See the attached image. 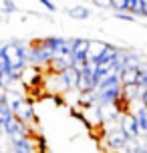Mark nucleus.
<instances>
[{
	"label": "nucleus",
	"mask_w": 147,
	"mask_h": 153,
	"mask_svg": "<svg viewBox=\"0 0 147 153\" xmlns=\"http://www.w3.org/2000/svg\"><path fill=\"white\" fill-rule=\"evenodd\" d=\"M131 14L145 18V16H147V2H145V0H135V6H133Z\"/></svg>",
	"instance_id": "nucleus-10"
},
{
	"label": "nucleus",
	"mask_w": 147,
	"mask_h": 153,
	"mask_svg": "<svg viewBox=\"0 0 147 153\" xmlns=\"http://www.w3.org/2000/svg\"><path fill=\"white\" fill-rule=\"evenodd\" d=\"M10 153H36L34 137H12L10 139Z\"/></svg>",
	"instance_id": "nucleus-5"
},
{
	"label": "nucleus",
	"mask_w": 147,
	"mask_h": 153,
	"mask_svg": "<svg viewBox=\"0 0 147 153\" xmlns=\"http://www.w3.org/2000/svg\"><path fill=\"white\" fill-rule=\"evenodd\" d=\"M65 12H67L71 18H75V20H85V18L91 16V10L87 6H81V4H79V6H73V8H67Z\"/></svg>",
	"instance_id": "nucleus-9"
},
{
	"label": "nucleus",
	"mask_w": 147,
	"mask_h": 153,
	"mask_svg": "<svg viewBox=\"0 0 147 153\" xmlns=\"http://www.w3.org/2000/svg\"><path fill=\"white\" fill-rule=\"evenodd\" d=\"M50 101H53L56 107H62V105H65V99H62V95H50Z\"/></svg>",
	"instance_id": "nucleus-12"
},
{
	"label": "nucleus",
	"mask_w": 147,
	"mask_h": 153,
	"mask_svg": "<svg viewBox=\"0 0 147 153\" xmlns=\"http://www.w3.org/2000/svg\"><path fill=\"white\" fill-rule=\"evenodd\" d=\"M59 76V81H61V85H62V89H65V93L67 91H75L77 89V81H79V73L75 69H65L61 73V75H56Z\"/></svg>",
	"instance_id": "nucleus-6"
},
{
	"label": "nucleus",
	"mask_w": 147,
	"mask_h": 153,
	"mask_svg": "<svg viewBox=\"0 0 147 153\" xmlns=\"http://www.w3.org/2000/svg\"><path fill=\"white\" fill-rule=\"evenodd\" d=\"M117 125H119V129L123 131V135L127 139H141V141H143V137H141V133H139V127H137V121L133 119L131 113L119 115Z\"/></svg>",
	"instance_id": "nucleus-4"
},
{
	"label": "nucleus",
	"mask_w": 147,
	"mask_h": 153,
	"mask_svg": "<svg viewBox=\"0 0 147 153\" xmlns=\"http://www.w3.org/2000/svg\"><path fill=\"white\" fill-rule=\"evenodd\" d=\"M133 153H147V147H145V143H139V147L135 149Z\"/></svg>",
	"instance_id": "nucleus-15"
},
{
	"label": "nucleus",
	"mask_w": 147,
	"mask_h": 153,
	"mask_svg": "<svg viewBox=\"0 0 147 153\" xmlns=\"http://www.w3.org/2000/svg\"><path fill=\"white\" fill-rule=\"evenodd\" d=\"M2 54L6 59L8 69H26V46L18 40H10L6 45H0Z\"/></svg>",
	"instance_id": "nucleus-1"
},
{
	"label": "nucleus",
	"mask_w": 147,
	"mask_h": 153,
	"mask_svg": "<svg viewBox=\"0 0 147 153\" xmlns=\"http://www.w3.org/2000/svg\"><path fill=\"white\" fill-rule=\"evenodd\" d=\"M16 10H18V4H16V2H10V0H4V2H2V12H4V14H12Z\"/></svg>",
	"instance_id": "nucleus-11"
},
{
	"label": "nucleus",
	"mask_w": 147,
	"mask_h": 153,
	"mask_svg": "<svg viewBox=\"0 0 147 153\" xmlns=\"http://www.w3.org/2000/svg\"><path fill=\"white\" fill-rule=\"evenodd\" d=\"M4 135H6L8 139H12V137H34V135H32V129L26 123L20 121L18 117H12V119L4 125Z\"/></svg>",
	"instance_id": "nucleus-3"
},
{
	"label": "nucleus",
	"mask_w": 147,
	"mask_h": 153,
	"mask_svg": "<svg viewBox=\"0 0 147 153\" xmlns=\"http://www.w3.org/2000/svg\"><path fill=\"white\" fill-rule=\"evenodd\" d=\"M125 141H127V137L123 135V131L119 129V125H117V123H113L109 129L103 131V143H105V147H107L111 153H113V151L121 153Z\"/></svg>",
	"instance_id": "nucleus-2"
},
{
	"label": "nucleus",
	"mask_w": 147,
	"mask_h": 153,
	"mask_svg": "<svg viewBox=\"0 0 147 153\" xmlns=\"http://www.w3.org/2000/svg\"><path fill=\"white\" fill-rule=\"evenodd\" d=\"M4 137V129H2V127H0V139Z\"/></svg>",
	"instance_id": "nucleus-16"
},
{
	"label": "nucleus",
	"mask_w": 147,
	"mask_h": 153,
	"mask_svg": "<svg viewBox=\"0 0 147 153\" xmlns=\"http://www.w3.org/2000/svg\"><path fill=\"white\" fill-rule=\"evenodd\" d=\"M87 51H89V40L87 38H73V48H71L73 59H87Z\"/></svg>",
	"instance_id": "nucleus-7"
},
{
	"label": "nucleus",
	"mask_w": 147,
	"mask_h": 153,
	"mask_svg": "<svg viewBox=\"0 0 147 153\" xmlns=\"http://www.w3.org/2000/svg\"><path fill=\"white\" fill-rule=\"evenodd\" d=\"M129 113L133 115V119L137 121V127H139V133H141V137L145 139V133H147V117H145V107H137V109H133V111H129Z\"/></svg>",
	"instance_id": "nucleus-8"
},
{
	"label": "nucleus",
	"mask_w": 147,
	"mask_h": 153,
	"mask_svg": "<svg viewBox=\"0 0 147 153\" xmlns=\"http://www.w3.org/2000/svg\"><path fill=\"white\" fill-rule=\"evenodd\" d=\"M113 153H117V151H113Z\"/></svg>",
	"instance_id": "nucleus-17"
},
{
	"label": "nucleus",
	"mask_w": 147,
	"mask_h": 153,
	"mask_svg": "<svg viewBox=\"0 0 147 153\" xmlns=\"http://www.w3.org/2000/svg\"><path fill=\"white\" fill-rule=\"evenodd\" d=\"M40 4L47 8V10H50V12H54V10H56V4H54V2H50V0H40Z\"/></svg>",
	"instance_id": "nucleus-13"
},
{
	"label": "nucleus",
	"mask_w": 147,
	"mask_h": 153,
	"mask_svg": "<svg viewBox=\"0 0 147 153\" xmlns=\"http://www.w3.org/2000/svg\"><path fill=\"white\" fill-rule=\"evenodd\" d=\"M117 18H121V20H127V22H133V20H135V16H131V14H125V12L117 14Z\"/></svg>",
	"instance_id": "nucleus-14"
}]
</instances>
